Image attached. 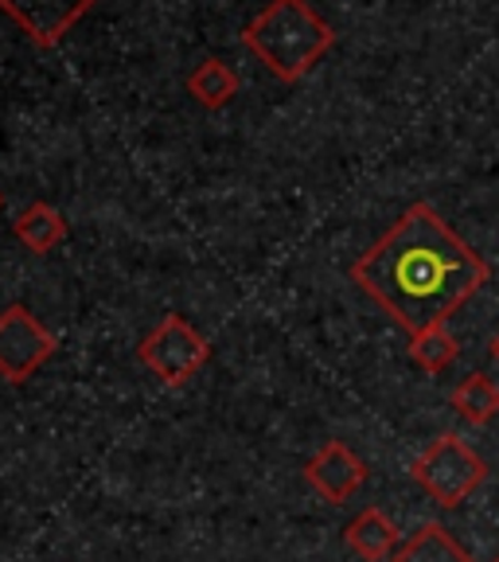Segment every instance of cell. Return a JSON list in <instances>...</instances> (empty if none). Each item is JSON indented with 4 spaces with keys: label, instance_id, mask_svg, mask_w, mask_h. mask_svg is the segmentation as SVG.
Returning <instances> with one entry per match:
<instances>
[{
    "label": "cell",
    "instance_id": "5",
    "mask_svg": "<svg viewBox=\"0 0 499 562\" xmlns=\"http://www.w3.org/2000/svg\"><path fill=\"white\" fill-rule=\"evenodd\" d=\"M52 328L24 305L0 308V379L12 386L27 383L55 356Z\"/></svg>",
    "mask_w": 499,
    "mask_h": 562
},
{
    "label": "cell",
    "instance_id": "15",
    "mask_svg": "<svg viewBox=\"0 0 499 562\" xmlns=\"http://www.w3.org/2000/svg\"><path fill=\"white\" fill-rule=\"evenodd\" d=\"M0 207H4V195H0Z\"/></svg>",
    "mask_w": 499,
    "mask_h": 562
},
{
    "label": "cell",
    "instance_id": "2",
    "mask_svg": "<svg viewBox=\"0 0 499 562\" xmlns=\"http://www.w3.org/2000/svg\"><path fill=\"white\" fill-rule=\"evenodd\" d=\"M242 44L265 63L273 79L300 82L336 47V32L308 0H270L242 27Z\"/></svg>",
    "mask_w": 499,
    "mask_h": 562
},
{
    "label": "cell",
    "instance_id": "13",
    "mask_svg": "<svg viewBox=\"0 0 499 562\" xmlns=\"http://www.w3.org/2000/svg\"><path fill=\"white\" fill-rule=\"evenodd\" d=\"M461 356V344L449 333V325H433L426 333L410 336V360L418 363L426 375H441L445 368H453V360Z\"/></svg>",
    "mask_w": 499,
    "mask_h": 562
},
{
    "label": "cell",
    "instance_id": "7",
    "mask_svg": "<svg viewBox=\"0 0 499 562\" xmlns=\"http://www.w3.org/2000/svg\"><path fill=\"white\" fill-rule=\"evenodd\" d=\"M94 4L98 0H0V12H9L35 47H55Z\"/></svg>",
    "mask_w": 499,
    "mask_h": 562
},
{
    "label": "cell",
    "instance_id": "6",
    "mask_svg": "<svg viewBox=\"0 0 499 562\" xmlns=\"http://www.w3.org/2000/svg\"><path fill=\"white\" fill-rule=\"evenodd\" d=\"M305 481L320 501L343 504L367 484V461L351 446H343V441H325V446L308 457Z\"/></svg>",
    "mask_w": 499,
    "mask_h": 562
},
{
    "label": "cell",
    "instance_id": "16",
    "mask_svg": "<svg viewBox=\"0 0 499 562\" xmlns=\"http://www.w3.org/2000/svg\"><path fill=\"white\" fill-rule=\"evenodd\" d=\"M496 562H499V559H496Z\"/></svg>",
    "mask_w": 499,
    "mask_h": 562
},
{
    "label": "cell",
    "instance_id": "9",
    "mask_svg": "<svg viewBox=\"0 0 499 562\" xmlns=\"http://www.w3.org/2000/svg\"><path fill=\"white\" fill-rule=\"evenodd\" d=\"M390 562H473V554L456 543L445 524L430 519V524H421L418 531L398 547Z\"/></svg>",
    "mask_w": 499,
    "mask_h": 562
},
{
    "label": "cell",
    "instance_id": "10",
    "mask_svg": "<svg viewBox=\"0 0 499 562\" xmlns=\"http://www.w3.org/2000/svg\"><path fill=\"white\" fill-rule=\"evenodd\" d=\"M16 238L24 250L32 255H52L55 246L67 238V220H63V211H55L52 203H32L16 215Z\"/></svg>",
    "mask_w": 499,
    "mask_h": 562
},
{
    "label": "cell",
    "instance_id": "14",
    "mask_svg": "<svg viewBox=\"0 0 499 562\" xmlns=\"http://www.w3.org/2000/svg\"><path fill=\"white\" fill-rule=\"evenodd\" d=\"M491 360H496V363H499V333H496V336H491Z\"/></svg>",
    "mask_w": 499,
    "mask_h": 562
},
{
    "label": "cell",
    "instance_id": "8",
    "mask_svg": "<svg viewBox=\"0 0 499 562\" xmlns=\"http://www.w3.org/2000/svg\"><path fill=\"white\" fill-rule=\"evenodd\" d=\"M343 543L351 547V554H360L363 562H390L395 551L402 547L395 519L383 508H363L360 516L343 527Z\"/></svg>",
    "mask_w": 499,
    "mask_h": 562
},
{
    "label": "cell",
    "instance_id": "4",
    "mask_svg": "<svg viewBox=\"0 0 499 562\" xmlns=\"http://www.w3.org/2000/svg\"><path fill=\"white\" fill-rule=\"evenodd\" d=\"M140 368L149 371L157 383L184 386L203 363L211 360V344L200 328H192L180 313H168L145 340L137 344Z\"/></svg>",
    "mask_w": 499,
    "mask_h": 562
},
{
    "label": "cell",
    "instance_id": "11",
    "mask_svg": "<svg viewBox=\"0 0 499 562\" xmlns=\"http://www.w3.org/2000/svg\"><path fill=\"white\" fill-rule=\"evenodd\" d=\"M449 403L468 426H488L491 418H499V383L484 371H473L453 386Z\"/></svg>",
    "mask_w": 499,
    "mask_h": 562
},
{
    "label": "cell",
    "instance_id": "1",
    "mask_svg": "<svg viewBox=\"0 0 499 562\" xmlns=\"http://www.w3.org/2000/svg\"><path fill=\"white\" fill-rule=\"evenodd\" d=\"M488 278L491 266L430 203H410L395 227L351 262V281L410 336L449 325Z\"/></svg>",
    "mask_w": 499,
    "mask_h": 562
},
{
    "label": "cell",
    "instance_id": "3",
    "mask_svg": "<svg viewBox=\"0 0 499 562\" xmlns=\"http://www.w3.org/2000/svg\"><path fill=\"white\" fill-rule=\"evenodd\" d=\"M410 476L421 484V492L430 496L438 508H461V504L488 481V465L484 457L456 434H441L433 438L430 449H421V457L410 465Z\"/></svg>",
    "mask_w": 499,
    "mask_h": 562
},
{
    "label": "cell",
    "instance_id": "12",
    "mask_svg": "<svg viewBox=\"0 0 499 562\" xmlns=\"http://www.w3.org/2000/svg\"><path fill=\"white\" fill-rule=\"evenodd\" d=\"M188 90L203 110H223L230 98L238 94V75L223 59H203L200 67L188 75Z\"/></svg>",
    "mask_w": 499,
    "mask_h": 562
}]
</instances>
